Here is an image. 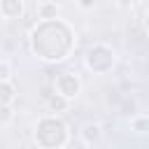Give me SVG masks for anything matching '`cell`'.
<instances>
[{
  "instance_id": "7c38bea8",
  "label": "cell",
  "mask_w": 149,
  "mask_h": 149,
  "mask_svg": "<svg viewBox=\"0 0 149 149\" xmlns=\"http://www.w3.org/2000/svg\"><path fill=\"white\" fill-rule=\"evenodd\" d=\"M12 77V65L7 61H0V81H9Z\"/></svg>"
},
{
  "instance_id": "3957f363",
  "label": "cell",
  "mask_w": 149,
  "mask_h": 149,
  "mask_svg": "<svg viewBox=\"0 0 149 149\" xmlns=\"http://www.w3.org/2000/svg\"><path fill=\"white\" fill-rule=\"evenodd\" d=\"M114 49L107 44H93L86 51V68L95 74H105L114 68Z\"/></svg>"
},
{
  "instance_id": "30bf717a",
  "label": "cell",
  "mask_w": 149,
  "mask_h": 149,
  "mask_svg": "<svg viewBox=\"0 0 149 149\" xmlns=\"http://www.w3.org/2000/svg\"><path fill=\"white\" fill-rule=\"evenodd\" d=\"M147 126H149V116H147V114L130 116V128H133L135 133H147Z\"/></svg>"
},
{
  "instance_id": "7a4b0ae2",
  "label": "cell",
  "mask_w": 149,
  "mask_h": 149,
  "mask_svg": "<svg viewBox=\"0 0 149 149\" xmlns=\"http://www.w3.org/2000/svg\"><path fill=\"white\" fill-rule=\"evenodd\" d=\"M35 142L42 149H61L68 142V126L58 116H47L35 128Z\"/></svg>"
},
{
  "instance_id": "9c48e42d",
  "label": "cell",
  "mask_w": 149,
  "mask_h": 149,
  "mask_svg": "<svg viewBox=\"0 0 149 149\" xmlns=\"http://www.w3.org/2000/svg\"><path fill=\"white\" fill-rule=\"evenodd\" d=\"M14 95H16L14 86L9 81H0V105H9L14 100Z\"/></svg>"
},
{
  "instance_id": "8992f818",
  "label": "cell",
  "mask_w": 149,
  "mask_h": 149,
  "mask_svg": "<svg viewBox=\"0 0 149 149\" xmlns=\"http://www.w3.org/2000/svg\"><path fill=\"white\" fill-rule=\"evenodd\" d=\"M35 14H37L40 21H49V19H56L58 16V7L54 2H40L37 9H35Z\"/></svg>"
},
{
  "instance_id": "4fadbf2b",
  "label": "cell",
  "mask_w": 149,
  "mask_h": 149,
  "mask_svg": "<svg viewBox=\"0 0 149 149\" xmlns=\"http://www.w3.org/2000/svg\"><path fill=\"white\" fill-rule=\"evenodd\" d=\"M93 5H95V0H79V7L81 9H91Z\"/></svg>"
},
{
  "instance_id": "ba28073f",
  "label": "cell",
  "mask_w": 149,
  "mask_h": 149,
  "mask_svg": "<svg viewBox=\"0 0 149 149\" xmlns=\"http://www.w3.org/2000/svg\"><path fill=\"white\" fill-rule=\"evenodd\" d=\"M81 137H84L86 144H93V142L100 137V126H98V123H86L84 130H81Z\"/></svg>"
},
{
  "instance_id": "6da1fadb",
  "label": "cell",
  "mask_w": 149,
  "mask_h": 149,
  "mask_svg": "<svg viewBox=\"0 0 149 149\" xmlns=\"http://www.w3.org/2000/svg\"><path fill=\"white\" fill-rule=\"evenodd\" d=\"M30 42H33V51L42 61L56 63V61L68 58V54L74 47V35L68 23H63L58 19H49V21H40V26H35Z\"/></svg>"
},
{
  "instance_id": "5b68a950",
  "label": "cell",
  "mask_w": 149,
  "mask_h": 149,
  "mask_svg": "<svg viewBox=\"0 0 149 149\" xmlns=\"http://www.w3.org/2000/svg\"><path fill=\"white\" fill-rule=\"evenodd\" d=\"M0 14L5 19H21L23 0H0Z\"/></svg>"
},
{
  "instance_id": "5bb4252c",
  "label": "cell",
  "mask_w": 149,
  "mask_h": 149,
  "mask_svg": "<svg viewBox=\"0 0 149 149\" xmlns=\"http://www.w3.org/2000/svg\"><path fill=\"white\" fill-rule=\"evenodd\" d=\"M128 5H130L128 0H121V7H128Z\"/></svg>"
},
{
  "instance_id": "8fae6325",
  "label": "cell",
  "mask_w": 149,
  "mask_h": 149,
  "mask_svg": "<svg viewBox=\"0 0 149 149\" xmlns=\"http://www.w3.org/2000/svg\"><path fill=\"white\" fill-rule=\"evenodd\" d=\"M12 109H9V105H0V126H7L9 121H12Z\"/></svg>"
},
{
  "instance_id": "277c9868",
  "label": "cell",
  "mask_w": 149,
  "mask_h": 149,
  "mask_svg": "<svg viewBox=\"0 0 149 149\" xmlns=\"http://www.w3.org/2000/svg\"><path fill=\"white\" fill-rule=\"evenodd\" d=\"M54 88H56V93H61L63 98L72 100V98H77V93H79L81 81H79V77L72 74V72H61V74H56Z\"/></svg>"
},
{
  "instance_id": "52a82bcc",
  "label": "cell",
  "mask_w": 149,
  "mask_h": 149,
  "mask_svg": "<svg viewBox=\"0 0 149 149\" xmlns=\"http://www.w3.org/2000/svg\"><path fill=\"white\" fill-rule=\"evenodd\" d=\"M47 105H49V109H51V112H65V109L70 107V100H68V98H63L61 93H51V95H49V100H47Z\"/></svg>"
}]
</instances>
